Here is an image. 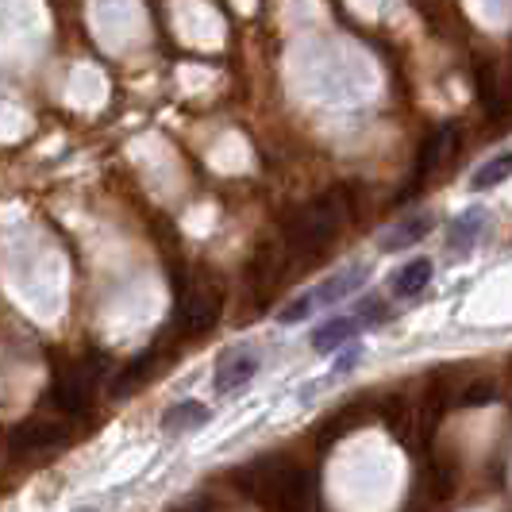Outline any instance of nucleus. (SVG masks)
<instances>
[{
    "instance_id": "1",
    "label": "nucleus",
    "mask_w": 512,
    "mask_h": 512,
    "mask_svg": "<svg viewBox=\"0 0 512 512\" xmlns=\"http://www.w3.org/2000/svg\"><path fill=\"white\" fill-rule=\"evenodd\" d=\"M247 493L270 509H316V478L282 459H262L239 474Z\"/></svg>"
},
{
    "instance_id": "2",
    "label": "nucleus",
    "mask_w": 512,
    "mask_h": 512,
    "mask_svg": "<svg viewBox=\"0 0 512 512\" xmlns=\"http://www.w3.org/2000/svg\"><path fill=\"white\" fill-rule=\"evenodd\" d=\"M343 220H347V189L324 193L320 201H312V205L301 208V212L289 220V228H285V247H289V255H301V258L320 255L335 235H339Z\"/></svg>"
},
{
    "instance_id": "3",
    "label": "nucleus",
    "mask_w": 512,
    "mask_h": 512,
    "mask_svg": "<svg viewBox=\"0 0 512 512\" xmlns=\"http://www.w3.org/2000/svg\"><path fill=\"white\" fill-rule=\"evenodd\" d=\"M220 308H224V297H220V289L193 282V289L185 293V289L178 285V328L185 335L208 332V328L220 320Z\"/></svg>"
},
{
    "instance_id": "4",
    "label": "nucleus",
    "mask_w": 512,
    "mask_h": 512,
    "mask_svg": "<svg viewBox=\"0 0 512 512\" xmlns=\"http://www.w3.org/2000/svg\"><path fill=\"white\" fill-rule=\"evenodd\" d=\"M255 374H258L255 351H247V347H231V351H224L220 362H216L212 389H216V393H235V389H243V385L251 382Z\"/></svg>"
},
{
    "instance_id": "5",
    "label": "nucleus",
    "mask_w": 512,
    "mask_h": 512,
    "mask_svg": "<svg viewBox=\"0 0 512 512\" xmlns=\"http://www.w3.org/2000/svg\"><path fill=\"white\" fill-rule=\"evenodd\" d=\"M486 228V208H466L459 212L455 220H451V231H447V251L455 258L470 255L474 251V243H478V235Z\"/></svg>"
},
{
    "instance_id": "6",
    "label": "nucleus",
    "mask_w": 512,
    "mask_h": 512,
    "mask_svg": "<svg viewBox=\"0 0 512 512\" xmlns=\"http://www.w3.org/2000/svg\"><path fill=\"white\" fill-rule=\"evenodd\" d=\"M366 274H370L366 266H351V270H343V274H332L328 282H320L316 289H308V293H312V305H316V308L339 305L343 297H351V293L366 282Z\"/></svg>"
},
{
    "instance_id": "7",
    "label": "nucleus",
    "mask_w": 512,
    "mask_h": 512,
    "mask_svg": "<svg viewBox=\"0 0 512 512\" xmlns=\"http://www.w3.org/2000/svg\"><path fill=\"white\" fill-rule=\"evenodd\" d=\"M459 147V131L455 128H439L428 143H424V151H420V158H416V181L432 178L439 166L451 158V151Z\"/></svg>"
},
{
    "instance_id": "8",
    "label": "nucleus",
    "mask_w": 512,
    "mask_h": 512,
    "mask_svg": "<svg viewBox=\"0 0 512 512\" xmlns=\"http://www.w3.org/2000/svg\"><path fill=\"white\" fill-rule=\"evenodd\" d=\"M359 332H362L359 316H335V320L320 324V328L312 332V351H320V355H332V351H339L343 343H351V339H355Z\"/></svg>"
},
{
    "instance_id": "9",
    "label": "nucleus",
    "mask_w": 512,
    "mask_h": 512,
    "mask_svg": "<svg viewBox=\"0 0 512 512\" xmlns=\"http://www.w3.org/2000/svg\"><path fill=\"white\" fill-rule=\"evenodd\" d=\"M432 258H412V262H405L397 274H393V282H389V289H393V297H420L424 289H428V282H432Z\"/></svg>"
},
{
    "instance_id": "10",
    "label": "nucleus",
    "mask_w": 512,
    "mask_h": 512,
    "mask_svg": "<svg viewBox=\"0 0 512 512\" xmlns=\"http://www.w3.org/2000/svg\"><path fill=\"white\" fill-rule=\"evenodd\" d=\"M208 416H212V409L201 405V401H178V405H170L162 412V428L170 436H181V432H193V428L208 424Z\"/></svg>"
},
{
    "instance_id": "11",
    "label": "nucleus",
    "mask_w": 512,
    "mask_h": 512,
    "mask_svg": "<svg viewBox=\"0 0 512 512\" xmlns=\"http://www.w3.org/2000/svg\"><path fill=\"white\" fill-rule=\"evenodd\" d=\"M432 224H436V220H432L428 212H424V216H409V220H401V224H393V228L385 231L378 247H382V251H405L412 243H420V239L432 231Z\"/></svg>"
},
{
    "instance_id": "12",
    "label": "nucleus",
    "mask_w": 512,
    "mask_h": 512,
    "mask_svg": "<svg viewBox=\"0 0 512 512\" xmlns=\"http://www.w3.org/2000/svg\"><path fill=\"white\" fill-rule=\"evenodd\" d=\"M424 489H428V505H439L455 493V466L447 462H428V474H424Z\"/></svg>"
},
{
    "instance_id": "13",
    "label": "nucleus",
    "mask_w": 512,
    "mask_h": 512,
    "mask_svg": "<svg viewBox=\"0 0 512 512\" xmlns=\"http://www.w3.org/2000/svg\"><path fill=\"white\" fill-rule=\"evenodd\" d=\"M509 178H512V151L482 162V166H478V174L470 178V189H474V193H482V189H493V185H501V181H509Z\"/></svg>"
},
{
    "instance_id": "14",
    "label": "nucleus",
    "mask_w": 512,
    "mask_h": 512,
    "mask_svg": "<svg viewBox=\"0 0 512 512\" xmlns=\"http://www.w3.org/2000/svg\"><path fill=\"white\" fill-rule=\"evenodd\" d=\"M493 401H497L493 382H470L466 389L455 393V405H459V409H478V405H493Z\"/></svg>"
},
{
    "instance_id": "15",
    "label": "nucleus",
    "mask_w": 512,
    "mask_h": 512,
    "mask_svg": "<svg viewBox=\"0 0 512 512\" xmlns=\"http://www.w3.org/2000/svg\"><path fill=\"white\" fill-rule=\"evenodd\" d=\"M312 312H316V305H312V293H301V297H293V301L278 312V320H282V324H301V320H308Z\"/></svg>"
},
{
    "instance_id": "16",
    "label": "nucleus",
    "mask_w": 512,
    "mask_h": 512,
    "mask_svg": "<svg viewBox=\"0 0 512 512\" xmlns=\"http://www.w3.org/2000/svg\"><path fill=\"white\" fill-rule=\"evenodd\" d=\"M362 359V347L359 343H355V347H351V351H347V355H343V359L335 362V374H347V370H351V366H355V362Z\"/></svg>"
}]
</instances>
